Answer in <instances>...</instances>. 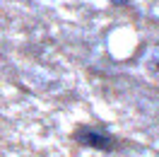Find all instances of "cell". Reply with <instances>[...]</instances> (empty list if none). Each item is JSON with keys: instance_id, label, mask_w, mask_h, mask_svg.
<instances>
[{"instance_id": "6da1fadb", "label": "cell", "mask_w": 159, "mask_h": 157, "mask_svg": "<svg viewBox=\"0 0 159 157\" xmlns=\"http://www.w3.org/2000/svg\"><path fill=\"white\" fill-rule=\"evenodd\" d=\"M72 138L77 140L80 145L94 147V150H116L118 147V140L111 136V133H104V131H97V128H89V126L75 128Z\"/></svg>"}, {"instance_id": "7a4b0ae2", "label": "cell", "mask_w": 159, "mask_h": 157, "mask_svg": "<svg viewBox=\"0 0 159 157\" xmlns=\"http://www.w3.org/2000/svg\"><path fill=\"white\" fill-rule=\"evenodd\" d=\"M109 2H116V5H130V0H109Z\"/></svg>"}]
</instances>
